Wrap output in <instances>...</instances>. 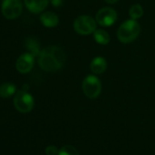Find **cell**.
Wrapping results in <instances>:
<instances>
[{"label": "cell", "mask_w": 155, "mask_h": 155, "mask_svg": "<svg viewBox=\"0 0 155 155\" xmlns=\"http://www.w3.org/2000/svg\"><path fill=\"white\" fill-rule=\"evenodd\" d=\"M65 51L58 46H50L43 48L38 55L39 67L48 72H53L60 69L66 61Z\"/></svg>", "instance_id": "1"}, {"label": "cell", "mask_w": 155, "mask_h": 155, "mask_svg": "<svg viewBox=\"0 0 155 155\" xmlns=\"http://www.w3.org/2000/svg\"><path fill=\"white\" fill-rule=\"evenodd\" d=\"M140 33V27L135 19L124 21L119 28L117 37L121 43L129 44L134 41Z\"/></svg>", "instance_id": "2"}, {"label": "cell", "mask_w": 155, "mask_h": 155, "mask_svg": "<svg viewBox=\"0 0 155 155\" xmlns=\"http://www.w3.org/2000/svg\"><path fill=\"white\" fill-rule=\"evenodd\" d=\"M73 27L78 34L86 36L92 34L96 30L97 21L91 16L82 15L75 19Z\"/></svg>", "instance_id": "3"}, {"label": "cell", "mask_w": 155, "mask_h": 155, "mask_svg": "<svg viewBox=\"0 0 155 155\" xmlns=\"http://www.w3.org/2000/svg\"><path fill=\"white\" fill-rule=\"evenodd\" d=\"M102 85L98 77L95 75L87 76L82 82V91L90 99H96L101 92Z\"/></svg>", "instance_id": "4"}, {"label": "cell", "mask_w": 155, "mask_h": 155, "mask_svg": "<svg viewBox=\"0 0 155 155\" xmlns=\"http://www.w3.org/2000/svg\"><path fill=\"white\" fill-rule=\"evenodd\" d=\"M34 98L27 91H19L14 97L15 108L22 113H27L32 110L34 108Z\"/></svg>", "instance_id": "5"}, {"label": "cell", "mask_w": 155, "mask_h": 155, "mask_svg": "<svg viewBox=\"0 0 155 155\" xmlns=\"http://www.w3.org/2000/svg\"><path fill=\"white\" fill-rule=\"evenodd\" d=\"M23 10V5L21 0H3L1 11L3 16L7 19L18 18Z\"/></svg>", "instance_id": "6"}, {"label": "cell", "mask_w": 155, "mask_h": 155, "mask_svg": "<svg viewBox=\"0 0 155 155\" xmlns=\"http://www.w3.org/2000/svg\"><path fill=\"white\" fill-rule=\"evenodd\" d=\"M117 12L110 8H101L96 15V21L101 27H110L117 20Z\"/></svg>", "instance_id": "7"}, {"label": "cell", "mask_w": 155, "mask_h": 155, "mask_svg": "<svg viewBox=\"0 0 155 155\" xmlns=\"http://www.w3.org/2000/svg\"><path fill=\"white\" fill-rule=\"evenodd\" d=\"M34 58H35V57L31 53H29V52L22 54L18 58V60L16 62L17 70L19 73H22V74L28 73L33 68L34 62H35Z\"/></svg>", "instance_id": "8"}, {"label": "cell", "mask_w": 155, "mask_h": 155, "mask_svg": "<svg viewBox=\"0 0 155 155\" xmlns=\"http://www.w3.org/2000/svg\"><path fill=\"white\" fill-rule=\"evenodd\" d=\"M26 8L34 14H39L48 5V0H24Z\"/></svg>", "instance_id": "9"}, {"label": "cell", "mask_w": 155, "mask_h": 155, "mask_svg": "<svg viewBox=\"0 0 155 155\" xmlns=\"http://www.w3.org/2000/svg\"><path fill=\"white\" fill-rule=\"evenodd\" d=\"M40 21L46 28H55L58 24V17L56 13L48 11L40 16Z\"/></svg>", "instance_id": "10"}, {"label": "cell", "mask_w": 155, "mask_h": 155, "mask_svg": "<svg viewBox=\"0 0 155 155\" xmlns=\"http://www.w3.org/2000/svg\"><path fill=\"white\" fill-rule=\"evenodd\" d=\"M107 68V61L102 57H96L91 62V70L93 74H101Z\"/></svg>", "instance_id": "11"}, {"label": "cell", "mask_w": 155, "mask_h": 155, "mask_svg": "<svg viewBox=\"0 0 155 155\" xmlns=\"http://www.w3.org/2000/svg\"><path fill=\"white\" fill-rule=\"evenodd\" d=\"M17 88L14 84L6 82L0 86V97L3 99H8L16 93Z\"/></svg>", "instance_id": "12"}, {"label": "cell", "mask_w": 155, "mask_h": 155, "mask_svg": "<svg viewBox=\"0 0 155 155\" xmlns=\"http://www.w3.org/2000/svg\"><path fill=\"white\" fill-rule=\"evenodd\" d=\"M93 38L94 40L101 45H107L110 41V35L108 34L107 31L103 29H96L93 32Z\"/></svg>", "instance_id": "13"}, {"label": "cell", "mask_w": 155, "mask_h": 155, "mask_svg": "<svg viewBox=\"0 0 155 155\" xmlns=\"http://www.w3.org/2000/svg\"><path fill=\"white\" fill-rule=\"evenodd\" d=\"M26 48L29 50V53H31L34 57H37V56L38 57L41 51L39 48L38 42L33 38H28L26 40Z\"/></svg>", "instance_id": "14"}, {"label": "cell", "mask_w": 155, "mask_h": 155, "mask_svg": "<svg viewBox=\"0 0 155 155\" xmlns=\"http://www.w3.org/2000/svg\"><path fill=\"white\" fill-rule=\"evenodd\" d=\"M129 15L131 19H139L143 16V8L140 5L136 4L130 7V11H129Z\"/></svg>", "instance_id": "15"}, {"label": "cell", "mask_w": 155, "mask_h": 155, "mask_svg": "<svg viewBox=\"0 0 155 155\" xmlns=\"http://www.w3.org/2000/svg\"><path fill=\"white\" fill-rule=\"evenodd\" d=\"M58 155H80V153L74 146L66 145L58 150Z\"/></svg>", "instance_id": "16"}, {"label": "cell", "mask_w": 155, "mask_h": 155, "mask_svg": "<svg viewBox=\"0 0 155 155\" xmlns=\"http://www.w3.org/2000/svg\"><path fill=\"white\" fill-rule=\"evenodd\" d=\"M45 151H46V154L47 155H57L58 153V150L57 149L56 146H53V145L48 146L46 148Z\"/></svg>", "instance_id": "17"}, {"label": "cell", "mask_w": 155, "mask_h": 155, "mask_svg": "<svg viewBox=\"0 0 155 155\" xmlns=\"http://www.w3.org/2000/svg\"><path fill=\"white\" fill-rule=\"evenodd\" d=\"M50 2L55 8H59L63 5V0H50Z\"/></svg>", "instance_id": "18"}, {"label": "cell", "mask_w": 155, "mask_h": 155, "mask_svg": "<svg viewBox=\"0 0 155 155\" xmlns=\"http://www.w3.org/2000/svg\"><path fill=\"white\" fill-rule=\"evenodd\" d=\"M105 1L109 4H115L119 1V0H105Z\"/></svg>", "instance_id": "19"}]
</instances>
